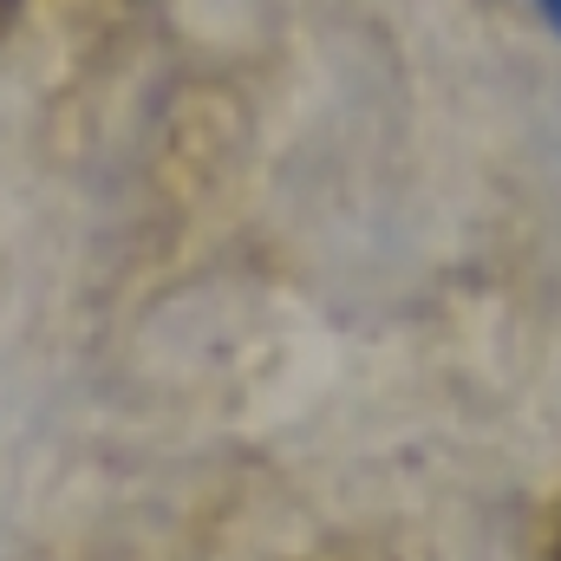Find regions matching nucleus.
Wrapping results in <instances>:
<instances>
[{"mask_svg":"<svg viewBox=\"0 0 561 561\" xmlns=\"http://www.w3.org/2000/svg\"><path fill=\"white\" fill-rule=\"evenodd\" d=\"M20 7H26V0H0V33H7V26L20 20Z\"/></svg>","mask_w":561,"mask_h":561,"instance_id":"nucleus-1","label":"nucleus"},{"mask_svg":"<svg viewBox=\"0 0 561 561\" xmlns=\"http://www.w3.org/2000/svg\"><path fill=\"white\" fill-rule=\"evenodd\" d=\"M536 7H542V13L556 20V33H561V0H536Z\"/></svg>","mask_w":561,"mask_h":561,"instance_id":"nucleus-2","label":"nucleus"},{"mask_svg":"<svg viewBox=\"0 0 561 561\" xmlns=\"http://www.w3.org/2000/svg\"><path fill=\"white\" fill-rule=\"evenodd\" d=\"M542 561H561V529H556V542H549V556H542Z\"/></svg>","mask_w":561,"mask_h":561,"instance_id":"nucleus-3","label":"nucleus"}]
</instances>
